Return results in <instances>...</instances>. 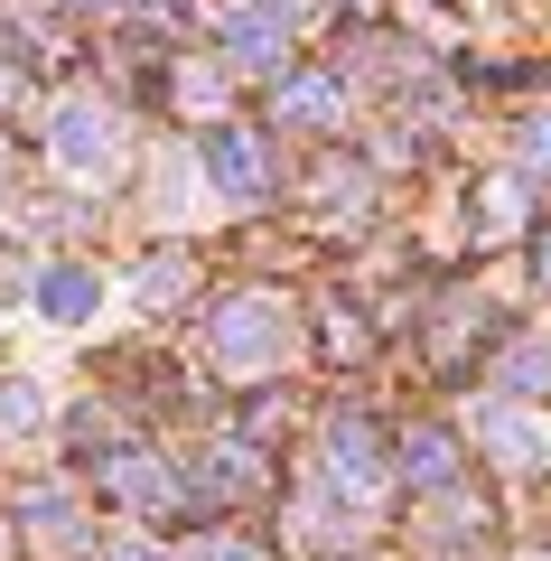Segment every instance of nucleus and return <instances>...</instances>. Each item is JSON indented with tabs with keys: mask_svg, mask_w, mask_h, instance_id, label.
<instances>
[{
	"mask_svg": "<svg viewBox=\"0 0 551 561\" xmlns=\"http://www.w3.org/2000/svg\"><path fill=\"white\" fill-rule=\"evenodd\" d=\"M94 496L122 505V515H140V524H177L187 515V468H169L159 449H140V440H113L103 468H94Z\"/></svg>",
	"mask_w": 551,
	"mask_h": 561,
	"instance_id": "obj_1",
	"label": "nucleus"
},
{
	"mask_svg": "<svg viewBox=\"0 0 551 561\" xmlns=\"http://www.w3.org/2000/svg\"><path fill=\"white\" fill-rule=\"evenodd\" d=\"M318 478H328V496L346 505H375L383 486H393V449H383V431L365 412H336L318 421Z\"/></svg>",
	"mask_w": 551,
	"mask_h": 561,
	"instance_id": "obj_2",
	"label": "nucleus"
},
{
	"mask_svg": "<svg viewBox=\"0 0 551 561\" xmlns=\"http://www.w3.org/2000/svg\"><path fill=\"white\" fill-rule=\"evenodd\" d=\"M216 356H225V375H272L290 356V309L262 300V290H234L216 309Z\"/></svg>",
	"mask_w": 551,
	"mask_h": 561,
	"instance_id": "obj_3",
	"label": "nucleus"
},
{
	"mask_svg": "<svg viewBox=\"0 0 551 561\" xmlns=\"http://www.w3.org/2000/svg\"><path fill=\"white\" fill-rule=\"evenodd\" d=\"M47 160L84 169V179L122 169V113H103V103H57V122H47Z\"/></svg>",
	"mask_w": 551,
	"mask_h": 561,
	"instance_id": "obj_4",
	"label": "nucleus"
},
{
	"mask_svg": "<svg viewBox=\"0 0 551 561\" xmlns=\"http://www.w3.org/2000/svg\"><path fill=\"white\" fill-rule=\"evenodd\" d=\"M458 468H468V440H458L449 421H402V440H393V478L412 486V496H449Z\"/></svg>",
	"mask_w": 551,
	"mask_h": 561,
	"instance_id": "obj_5",
	"label": "nucleus"
},
{
	"mask_svg": "<svg viewBox=\"0 0 551 561\" xmlns=\"http://www.w3.org/2000/svg\"><path fill=\"white\" fill-rule=\"evenodd\" d=\"M20 534H28V552H47V561H76L84 542H94V515H84L66 486H28L20 496Z\"/></svg>",
	"mask_w": 551,
	"mask_h": 561,
	"instance_id": "obj_6",
	"label": "nucleus"
},
{
	"mask_svg": "<svg viewBox=\"0 0 551 561\" xmlns=\"http://www.w3.org/2000/svg\"><path fill=\"white\" fill-rule=\"evenodd\" d=\"M206 169L225 179V197H234V206L272 197V150H262V131H243V122H216V131H206Z\"/></svg>",
	"mask_w": 551,
	"mask_h": 561,
	"instance_id": "obj_7",
	"label": "nucleus"
},
{
	"mask_svg": "<svg viewBox=\"0 0 551 561\" xmlns=\"http://www.w3.org/2000/svg\"><path fill=\"white\" fill-rule=\"evenodd\" d=\"M477 449H486V459H505V468H542L551 459V431L542 421H532V402H486V412H477V431H468Z\"/></svg>",
	"mask_w": 551,
	"mask_h": 561,
	"instance_id": "obj_8",
	"label": "nucleus"
},
{
	"mask_svg": "<svg viewBox=\"0 0 551 561\" xmlns=\"http://www.w3.org/2000/svg\"><path fill=\"white\" fill-rule=\"evenodd\" d=\"M216 38H225V57L243 66V76H280V20H262V10H225L216 20Z\"/></svg>",
	"mask_w": 551,
	"mask_h": 561,
	"instance_id": "obj_9",
	"label": "nucleus"
},
{
	"mask_svg": "<svg viewBox=\"0 0 551 561\" xmlns=\"http://www.w3.org/2000/svg\"><path fill=\"white\" fill-rule=\"evenodd\" d=\"M28 300H38L47 319H57V328H76V319H94L103 280L84 272V262H47V272H38V290H28Z\"/></svg>",
	"mask_w": 551,
	"mask_h": 561,
	"instance_id": "obj_10",
	"label": "nucleus"
},
{
	"mask_svg": "<svg viewBox=\"0 0 551 561\" xmlns=\"http://www.w3.org/2000/svg\"><path fill=\"white\" fill-rule=\"evenodd\" d=\"M272 113H280V131H309V122H336V113H346V84H336V76H290Z\"/></svg>",
	"mask_w": 551,
	"mask_h": 561,
	"instance_id": "obj_11",
	"label": "nucleus"
},
{
	"mask_svg": "<svg viewBox=\"0 0 551 561\" xmlns=\"http://www.w3.org/2000/svg\"><path fill=\"white\" fill-rule=\"evenodd\" d=\"M131 290H140V309H177V300H197V262L177 253V243H159V253L140 262Z\"/></svg>",
	"mask_w": 551,
	"mask_h": 561,
	"instance_id": "obj_12",
	"label": "nucleus"
},
{
	"mask_svg": "<svg viewBox=\"0 0 551 561\" xmlns=\"http://www.w3.org/2000/svg\"><path fill=\"white\" fill-rule=\"evenodd\" d=\"M28 431H47V383L0 365V440H28Z\"/></svg>",
	"mask_w": 551,
	"mask_h": 561,
	"instance_id": "obj_13",
	"label": "nucleus"
},
{
	"mask_svg": "<svg viewBox=\"0 0 551 561\" xmlns=\"http://www.w3.org/2000/svg\"><path fill=\"white\" fill-rule=\"evenodd\" d=\"M495 383H505L514 402L551 393V337H505V356H495Z\"/></svg>",
	"mask_w": 551,
	"mask_h": 561,
	"instance_id": "obj_14",
	"label": "nucleus"
},
{
	"mask_svg": "<svg viewBox=\"0 0 551 561\" xmlns=\"http://www.w3.org/2000/svg\"><path fill=\"white\" fill-rule=\"evenodd\" d=\"M177 561H272V542L243 534V524H206V534H187V552Z\"/></svg>",
	"mask_w": 551,
	"mask_h": 561,
	"instance_id": "obj_15",
	"label": "nucleus"
},
{
	"mask_svg": "<svg viewBox=\"0 0 551 561\" xmlns=\"http://www.w3.org/2000/svg\"><path fill=\"white\" fill-rule=\"evenodd\" d=\"M514 160H524V169H551V113H532V122H524V140H514Z\"/></svg>",
	"mask_w": 551,
	"mask_h": 561,
	"instance_id": "obj_16",
	"label": "nucleus"
},
{
	"mask_svg": "<svg viewBox=\"0 0 551 561\" xmlns=\"http://www.w3.org/2000/svg\"><path fill=\"white\" fill-rule=\"evenodd\" d=\"M103 561H177V552H159V542H140V534H122V542H113V552H103Z\"/></svg>",
	"mask_w": 551,
	"mask_h": 561,
	"instance_id": "obj_17",
	"label": "nucleus"
},
{
	"mask_svg": "<svg viewBox=\"0 0 551 561\" xmlns=\"http://www.w3.org/2000/svg\"><path fill=\"white\" fill-rule=\"evenodd\" d=\"M532 262H542V290H551V234H542V253H532Z\"/></svg>",
	"mask_w": 551,
	"mask_h": 561,
	"instance_id": "obj_18",
	"label": "nucleus"
},
{
	"mask_svg": "<svg viewBox=\"0 0 551 561\" xmlns=\"http://www.w3.org/2000/svg\"><path fill=\"white\" fill-rule=\"evenodd\" d=\"M524 561H551V552H524Z\"/></svg>",
	"mask_w": 551,
	"mask_h": 561,
	"instance_id": "obj_19",
	"label": "nucleus"
}]
</instances>
